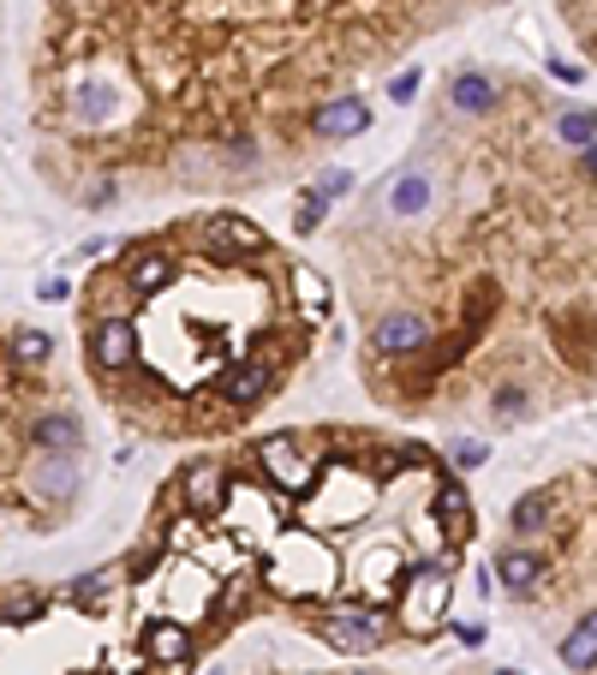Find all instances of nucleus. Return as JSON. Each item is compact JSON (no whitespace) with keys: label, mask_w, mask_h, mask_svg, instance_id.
Segmentation results:
<instances>
[{"label":"nucleus","mask_w":597,"mask_h":675,"mask_svg":"<svg viewBox=\"0 0 597 675\" xmlns=\"http://www.w3.org/2000/svg\"><path fill=\"white\" fill-rule=\"evenodd\" d=\"M323 633L335 652H353V658H365V652H377V646L389 640V616L383 609H371V604H335L323 616Z\"/></svg>","instance_id":"1"},{"label":"nucleus","mask_w":597,"mask_h":675,"mask_svg":"<svg viewBox=\"0 0 597 675\" xmlns=\"http://www.w3.org/2000/svg\"><path fill=\"white\" fill-rule=\"evenodd\" d=\"M442 604H449V575L430 562V568H413V575H406V597H401L395 616L406 621V628L430 633V628H437V616H442Z\"/></svg>","instance_id":"2"},{"label":"nucleus","mask_w":597,"mask_h":675,"mask_svg":"<svg viewBox=\"0 0 597 675\" xmlns=\"http://www.w3.org/2000/svg\"><path fill=\"white\" fill-rule=\"evenodd\" d=\"M430 335H437V329H430L425 311H383L371 329V347L389 353V359H406V353L430 347Z\"/></svg>","instance_id":"3"},{"label":"nucleus","mask_w":597,"mask_h":675,"mask_svg":"<svg viewBox=\"0 0 597 675\" xmlns=\"http://www.w3.org/2000/svg\"><path fill=\"white\" fill-rule=\"evenodd\" d=\"M24 478H31V496L36 502H72L79 496V466H72V454H55V449H36V461L24 466Z\"/></svg>","instance_id":"4"},{"label":"nucleus","mask_w":597,"mask_h":675,"mask_svg":"<svg viewBox=\"0 0 597 675\" xmlns=\"http://www.w3.org/2000/svg\"><path fill=\"white\" fill-rule=\"evenodd\" d=\"M138 359V323H126V317H102L91 329V365L96 371H126V365Z\"/></svg>","instance_id":"5"},{"label":"nucleus","mask_w":597,"mask_h":675,"mask_svg":"<svg viewBox=\"0 0 597 675\" xmlns=\"http://www.w3.org/2000/svg\"><path fill=\"white\" fill-rule=\"evenodd\" d=\"M203 246H210L215 258H251V251H263L270 239H263V227L246 222V215H210V222H203Z\"/></svg>","instance_id":"6"},{"label":"nucleus","mask_w":597,"mask_h":675,"mask_svg":"<svg viewBox=\"0 0 597 675\" xmlns=\"http://www.w3.org/2000/svg\"><path fill=\"white\" fill-rule=\"evenodd\" d=\"M270 394H275V371H270V365L246 359V365H227V371H222V401L239 406V413H251V406L270 401Z\"/></svg>","instance_id":"7"},{"label":"nucleus","mask_w":597,"mask_h":675,"mask_svg":"<svg viewBox=\"0 0 597 675\" xmlns=\"http://www.w3.org/2000/svg\"><path fill=\"white\" fill-rule=\"evenodd\" d=\"M180 496H186V508L192 514H222V502H227V473L222 466H210V461H198V466H186L180 473Z\"/></svg>","instance_id":"8"},{"label":"nucleus","mask_w":597,"mask_h":675,"mask_svg":"<svg viewBox=\"0 0 597 675\" xmlns=\"http://www.w3.org/2000/svg\"><path fill=\"white\" fill-rule=\"evenodd\" d=\"M365 126H371V108H365L359 96H335V102H323V108L311 114L317 138H359Z\"/></svg>","instance_id":"9"},{"label":"nucleus","mask_w":597,"mask_h":675,"mask_svg":"<svg viewBox=\"0 0 597 675\" xmlns=\"http://www.w3.org/2000/svg\"><path fill=\"white\" fill-rule=\"evenodd\" d=\"M258 461L270 466V478L282 484V490H305V484H311V466H305V454H299L287 437H270V442H258Z\"/></svg>","instance_id":"10"},{"label":"nucleus","mask_w":597,"mask_h":675,"mask_svg":"<svg viewBox=\"0 0 597 675\" xmlns=\"http://www.w3.org/2000/svg\"><path fill=\"white\" fill-rule=\"evenodd\" d=\"M437 203V180L430 168H401L395 186H389V215H425Z\"/></svg>","instance_id":"11"},{"label":"nucleus","mask_w":597,"mask_h":675,"mask_svg":"<svg viewBox=\"0 0 597 675\" xmlns=\"http://www.w3.org/2000/svg\"><path fill=\"white\" fill-rule=\"evenodd\" d=\"M449 102H454V114H497V79L490 72H454V84H449Z\"/></svg>","instance_id":"12"},{"label":"nucleus","mask_w":597,"mask_h":675,"mask_svg":"<svg viewBox=\"0 0 597 675\" xmlns=\"http://www.w3.org/2000/svg\"><path fill=\"white\" fill-rule=\"evenodd\" d=\"M430 514L442 520V532H449V538H466V532H473V508H466V484H461V478H442V484H437V496H430Z\"/></svg>","instance_id":"13"},{"label":"nucleus","mask_w":597,"mask_h":675,"mask_svg":"<svg viewBox=\"0 0 597 675\" xmlns=\"http://www.w3.org/2000/svg\"><path fill=\"white\" fill-rule=\"evenodd\" d=\"M31 442H36V449H55V454H72L84 442V425L72 413H43L31 425Z\"/></svg>","instance_id":"14"},{"label":"nucleus","mask_w":597,"mask_h":675,"mask_svg":"<svg viewBox=\"0 0 597 675\" xmlns=\"http://www.w3.org/2000/svg\"><path fill=\"white\" fill-rule=\"evenodd\" d=\"M538 575H544V562L532 550H502L497 556V580H502V592H514V597H526L532 585H538Z\"/></svg>","instance_id":"15"},{"label":"nucleus","mask_w":597,"mask_h":675,"mask_svg":"<svg viewBox=\"0 0 597 675\" xmlns=\"http://www.w3.org/2000/svg\"><path fill=\"white\" fill-rule=\"evenodd\" d=\"M126 282H132V293H162L174 282V263L162 251H132L126 258Z\"/></svg>","instance_id":"16"},{"label":"nucleus","mask_w":597,"mask_h":675,"mask_svg":"<svg viewBox=\"0 0 597 675\" xmlns=\"http://www.w3.org/2000/svg\"><path fill=\"white\" fill-rule=\"evenodd\" d=\"M150 658H156V664H180V658H192V633H186L180 621H156V628H150Z\"/></svg>","instance_id":"17"},{"label":"nucleus","mask_w":597,"mask_h":675,"mask_svg":"<svg viewBox=\"0 0 597 675\" xmlns=\"http://www.w3.org/2000/svg\"><path fill=\"white\" fill-rule=\"evenodd\" d=\"M562 664L568 670H592L597 664V609L586 621H574V633L562 640Z\"/></svg>","instance_id":"18"},{"label":"nucleus","mask_w":597,"mask_h":675,"mask_svg":"<svg viewBox=\"0 0 597 675\" xmlns=\"http://www.w3.org/2000/svg\"><path fill=\"white\" fill-rule=\"evenodd\" d=\"M114 580H120V568H96V575H79V580H72L67 597H72L79 609H102V604H108V592H114Z\"/></svg>","instance_id":"19"},{"label":"nucleus","mask_w":597,"mask_h":675,"mask_svg":"<svg viewBox=\"0 0 597 675\" xmlns=\"http://www.w3.org/2000/svg\"><path fill=\"white\" fill-rule=\"evenodd\" d=\"M550 514H556V496L550 490H526L508 520H514V532H544V526H550Z\"/></svg>","instance_id":"20"},{"label":"nucleus","mask_w":597,"mask_h":675,"mask_svg":"<svg viewBox=\"0 0 597 675\" xmlns=\"http://www.w3.org/2000/svg\"><path fill=\"white\" fill-rule=\"evenodd\" d=\"M48 609V597L36 592V585H12V592H0V621H36Z\"/></svg>","instance_id":"21"},{"label":"nucleus","mask_w":597,"mask_h":675,"mask_svg":"<svg viewBox=\"0 0 597 675\" xmlns=\"http://www.w3.org/2000/svg\"><path fill=\"white\" fill-rule=\"evenodd\" d=\"M556 138H562V144H574V150L597 144V114L592 108H568L562 120H556Z\"/></svg>","instance_id":"22"},{"label":"nucleus","mask_w":597,"mask_h":675,"mask_svg":"<svg viewBox=\"0 0 597 675\" xmlns=\"http://www.w3.org/2000/svg\"><path fill=\"white\" fill-rule=\"evenodd\" d=\"M12 359L19 365H48L55 359V335H43V329H19V335H12Z\"/></svg>","instance_id":"23"},{"label":"nucleus","mask_w":597,"mask_h":675,"mask_svg":"<svg viewBox=\"0 0 597 675\" xmlns=\"http://www.w3.org/2000/svg\"><path fill=\"white\" fill-rule=\"evenodd\" d=\"M449 461L461 466V473H478V466L490 461V442H478V437H461V442H454V449H449Z\"/></svg>","instance_id":"24"},{"label":"nucleus","mask_w":597,"mask_h":675,"mask_svg":"<svg viewBox=\"0 0 597 675\" xmlns=\"http://www.w3.org/2000/svg\"><path fill=\"white\" fill-rule=\"evenodd\" d=\"M329 203H335V198H329L323 186H311V192H305V203H299V234H317V222L329 215Z\"/></svg>","instance_id":"25"},{"label":"nucleus","mask_w":597,"mask_h":675,"mask_svg":"<svg viewBox=\"0 0 597 675\" xmlns=\"http://www.w3.org/2000/svg\"><path fill=\"white\" fill-rule=\"evenodd\" d=\"M526 389H520V383H502L497 394H490V413H497V418H520V413H526Z\"/></svg>","instance_id":"26"},{"label":"nucleus","mask_w":597,"mask_h":675,"mask_svg":"<svg viewBox=\"0 0 597 675\" xmlns=\"http://www.w3.org/2000/svg\"><path fill=\"white\" fill-rule=\"evenodd\" d=\"M418 84H425V72H418V67H406V72H401V79H395V84H389V102H401V108H406V102H413V96H418Z\"/></svg>","instance_id":"27"},{"label":"nucleus","mask_w":597,"mask_h":675,"mask_svg":"<svg viewBox=\"0 0 597 675\" xmlns=\"http://www.w3.org/2000/svg\"><path fill=\"white\" fill-rule=\"evenodd\" d=\"M114 198H120V186H114V180H96L91 192H84V203H96V210H108Z\"/></svg>","instance_id":"28"},{"label":"nucleus","mask_w":597,"mask_h":675,"mask_svg":"<svg viewBox=\"0 0 597 675\" xmlns=\"http://www.w3.org/2000/svg\"><path fill=\"white\" fill-rule=\"evenodd\" d=\"M317 186H323L329 198H341V192H347V186H353V174H347V168H329V174H323V180H317Z\"/></svg>","instance_id":"29"},{"label":"nucleus","mask_w":597,"mask_h":675,"mask_svg":"<svg viewBox=\"0 0 597 675\" xmlns=\"http://www.w3.org/2000/svg\"><path fill=\"white\" fill-rule=\"evenodd\" d=\"M550 79H562V84H580V79H586V67H574V60H550Z\"/></svg>","instance_id":"30"},{"label":"nucleus","mask_w":597,"mask_h":675,"mask_svg":"<svg viewBox=\"0 0 597 675\" xmlns=\"http://www.w3.org/2000/svg\"><path fill=\"white\" fill-rule=\"evenodd\" d=\"M246 597H251V580H227L222 585V604H246Z\"/></svg>","instance_id":"31"},{"label":"nucleus","mask_w":597,"mask_h":675,"mask_svg":"<svg viewBox=\"0 0 597 675\" xmlns=\"http://www.w3.org/2000/svg\"><path fill=\"white\" fill-rule=\"evenodd\" d=\"M454 633H461L466 646H485V633H490V628H485V621H461V628H454Z\"/></svg>","instance_id":"32"},{"label":"nucleus","mask_w":597,"mask_h":675,"mask_svg":"<svg viewBox=\"0 0 597 675\" xmlns=\"http://www.w3.org/2000/svg\"><path fill=\"white\" fill-rule=\"evenodd\" d=\"M36 293H43V299H67V293H72V282H43Z\"/></svg>","instance_id":"33"},{"label":"nucleus","mask_w":597,"mask_h":675,"mask_svg":"<svg viewBox=\"0 0 597 675\" xmlns=\"http://www.w3.org/2000/svg\"><path fill=\"white\" fill-rule=\"evenodd\" d=\"M580 168H586V180H597V144L580 150Z\"/></svg>","instance_id":"34"},{"label":"nucleus","mask_w":597,"mask_h":675,"mask_svg":"<svg viewBox=\"0 0 597 675\" xmlns=\"http://www.w3.org/2000/svg\"><path fill=\"white\" fill-rule=\"evenodd\" d=\"M497 675H520V670H497Z\"/></svg>","instance_id":"35"}]
</instances>
